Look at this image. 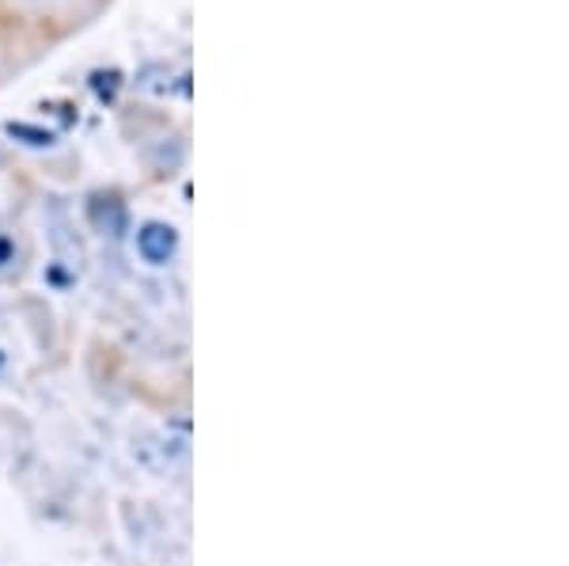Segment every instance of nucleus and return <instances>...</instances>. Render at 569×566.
I'll return each instance as SVG.
<instances>
[{
    "label": "nucleus",
    "instance_id": "f257e3e1",
    "mask_svg": "<svg viewBox=\"0 0 569 566\" xmlns=\"http://www.w3.org/2000/svg\"><path fill=\"white\" fill-rule=\"evenodd\" d=\"M179 251V232L168 221H144L137 228V255L149 267H168Z\"/></svg>",
    "mask_w": 569,
    "mask_h": 566
},
{
    "label": "nucleus",
    "instance_id": "f03ea898",
    "mask_svg": "<svg viewBox=\"0 0 569 566\" xmlns=\"http://www.w3.org/2000/svg\"><path fill=\"white\" fill-rule=\"evenodd\" d=\"M8 133L23 137V145H31V149H50V145L58 141L50 130H39V126H27V122H8Z\"/></svg>",
    "mask_w": 569,
    "mask_h": 566
}]
</instances>
